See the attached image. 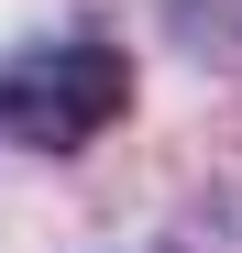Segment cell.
<instances>
[{"label": "cell", "instance_id": "6da1fadb", "mask_svg": "<svg viewBox=\"0 0 242 253\" xmlns=\"http://www.w3.org/2000/svg\"><path fill=\"white\" fill-rule=\"evenodd\" d=\"M121 110H132V55L110 33H55L0 55V132L22 154H88Z\"/></svg>", "mask_w": 242, "mask_h": 253}, {"label": "cell", "instance_id": "7a4b0ae2", "mask_svg": "<svg viewBox=\"0 0 242 253\" xmlns=\"http://www.w3.org/2000/svg\"><path fill=\"white\" fill-rule=\"evenodd\" d=\"M165 22L198 66H242V0H165Z\"/></svg>", "mask_w": 242, "mask_h": 253}]
</instances>
